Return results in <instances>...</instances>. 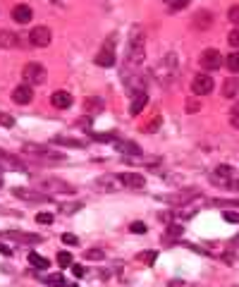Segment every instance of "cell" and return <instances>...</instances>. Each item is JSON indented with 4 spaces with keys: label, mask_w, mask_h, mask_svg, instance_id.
Listing matches in <instances>:
<instances>
[{
    "label": "cell",
    "mask_w": 239,
    "mask_h": 287,
    "mask_svg": "<svg viewBox=\"0 0 239 287\" xmlns=\"http://www.w3.org/2000/svg\"><path fill=\"white\" fill-rule=\"evenodd\" d=\"M144 46H146V34L141 27H134L129 31V41H127V67L124 70H139V65L144 62Z\"/></svg>",
    "instance_id": "cell-1"
},
{
    "label": "cell",
    "mask_w": 239,
    "mask_h": 287,
    "mask_svg": "<svg viewBox=\"0 0 239 287\" xmlns=\"http://www.w3.org/2000/svg\"><path fill=\"white\" fill-rule=\"evenodd\" d=\"M153 77L160 86H172L179 77V60L177 53H168L158 60L155 70H153Z\"/></svg>",
    "instance_id": "cell-2"
},
{
    "label": "cell",
    "mask_w": 239,
    "mask_h": 287,
    "mask_svg": "<svg viewBox=\"0 0 239 287\" xmlns=\"http://www.w3.org/2000/svg\"><path fill=\"white\" fill-rule=\"evenodd\" d=\"M22 151H24L27 156L38 158V161H53V163L65 161V156H62V153H58L55 148H51V146H46V144H24V146H22Z\"/></svg>",
    "instance_id": "cell-3"
},
{
    "label": "cell",
    "mask_w": 239,
    "mask_h": 287,
    "mask_svg": "<svg viewBox=\"0 0 239 287\" xmlns=\"http://www.w3.org/2000/svg\"><path fill=\"white\" fill-rule=\"evenodd\" d=\"M22 77H24V84L29 86H38L46 82V67L41 62H27L22 67Z\"/></svg>",
    "instance_id": "cell-4"
},
{
    "label": "cell",
    "mask_w": 239,
    "mask_h": 287,
    "mask_svg": "<svg viewBox=\"0 0 239 287\" xmlns=\"http://www.w3.org/2000/svg\"><path fill=\"white\" fill-rule=\"evenodd\" d=\"M199 65L206 70V72H215V70H220L222 65H225V57L220 55V51L218 48H206L201 57H199Z\"/></svg>",
    "instance_id": "cell-5"
},
{
    "label": "cell",
    "mask_w": 239,
    "mask_h": 287,
    "mask_svg": "<svg viewBox=\"0 0 239 287\" xmlns=\"http://www.w3.org/2000/svg\"><path fill=\"white\" fill-rule=\"evenodd\" d=\"M51 41H53V34H51V29L43 27V24H38V27H34L29 31V43L34 48H46Z\"/></svg>",
    "instance_id": "cell-6"
},
{
    "label": "cell",
    "mask_w": 239,
    "mask_h": 287,
    "mask_svg": "<svg viewBox=\"0 0 239 287\" xmlns=\"http://www.w3.org/2000/svg\"><path fill=\"white\" fill-rule=\"evenodd\" d=\"M93 187H96L98 192H108V194H113V192H120V189H122V182H120L118 175H101V177H96Z\"/></svg>",
    "instance_id": "cell-7"
},
{
    "label": "cell",
    "mask_w": 239,
    "mask_h": 287,
    "mask_svg": "<svg viewBox=\"0 0 239 287\" xmlns=\"http://www.w3.org/2000/svg\"><path fill=\"white\" fill-rule=\"evenodd\" d=\"M213 86H215L213 77L204 72V74H196V77H194V82H191V91H194L196 96H208L210 91H213Z\"/></svg>",
    "instance_id": "cell-8"
},
{
    "label": "cell",
    "mask_w": 239,
    "mask_h": 287,
    "mask_svg": "<svg viewBox=\"0 0 239 287\" xmlns=\"http://www.w3.org/2000/svg\"><path fill=\"white\" fill-rule=\"evenodd\" d=\"M41 187H43V192H48V194H74V192H77L72 184H67V182H62V179H43Z\"/></svg>",
    "instance_id": "cell-9"
},
{
    "label": "cell",
    "mask_w": 239,
    "mask_h": 287,
    "mask_svg": "<svg viewBox=\"0 0 239 287\" xmlns=\"http://www.w3.org/2000/svg\"><path fill=\"white\" fill-rule=\"evenodd\" d=\"M113 43H115V38H108V43L96 55V65L98 67H113L115 65V48H113Z\"/></svg>",
    "instance_id": "cell-10"
},
{
    "label": "cell",
    "mask_w": 239,
    "mask_h": 287,
    "mask_svg": "<svg viewBox=\"0 0 239 287\" xmlns=\"http://www.w3.org/2000/svg\"><path fill=\"white\" fill-rule=\"evenodd\" d=\"M0 237L2 239H17L22 244H38L41 242L38 234H34V232H19V230H5V232H0Z\"/></svg>",
    "instance_id": "cell-11"
},
{
    "label": "cell",
    "mask_w": 239,
    "mask_h": 287,
    "mask_svg": "<svg viewBox=\"0 0 239 287\" xmlns=\"http://www.w3.org/2000/svg\"><path fill=\"white\" fill-rule=\"evenodd\" d=\"M118 177H120V182H122L124 189H144V187H146V179H144V175H139V172H120Z\"/></svg>",
    "instance_id": "cell-12"
},
{
    "label": "cell",
    "mask_w": 239,
    "mask_h": 287,
    "mask_svg": "<svg viewBox=\"0 0 239 287\" xmlns=\"http://www.w3.org/2000/svg\"><path fill=\"white\" fill-rule=\"evenodd\" d=\"M210 182L215 187H232V168H227V165L215 168L210 172Z\"/></svg>",
    "instance_id": "cell-13"
},
{
    "label": "cell",
    "mask_w": 239,
    "mask_h": 287,
    "mask_svg": "<svg viewBox=\"0 0 239 287\" xmlns=\"http://www.w3.org/2000/svg\"><path fill=\"white\" fill-rule=\"evenodd\" d=\"M12 194L19 197V199L29 201V203H43V201H51V197H48L46 192H34V189H22V187H15Z\"/></svg>",
    "instance_id": "cell-14"
},
{
    "label": "cell",
    "mask_w": 239,
    "mask_h": 287,
    "mask_svg": "<svg viewBox=\"0 0 239 287\" xmlns=\"http://www.w3.org/2000/svg\"><path fill=\"white\" fill-rule=\"evenodd\" d=\"M12 101L19 103V106H29L31 101H34V89H31L29 84L15 86V91H12Z\"/></svg>",
    "instance_id": "cell-15"
},
{
    "label": "cell",
    "mask_w": 239,
    "mask_h": 287,
    "mask_svg": "<svg viewBox=\"0 0 239 287\" xmlns=\"http://www.w3.org/2000/svg\"><path fill=\"white\" fill-rule=\"evenodd\" d=\"M72 103H74V98H72V93H67V91H55V93L51 96V106L58 108V110H67Z\"/></svg>",
    "instance_id": "cell-16"
},
{
    "label": "cell",
    "mask_w": 239,
    "mask_h": 287,
    "mask_svg": "<svg viewBox=\"0 0 239 287\" xmlns=\"http://www.w3.org/2000/svg\"><path fill=\"white\" fill-rule=\"evenodd\" d=\"M191 24H194V29H201V31H208V29L213 27V15H210V10H199V12L194 15Z\"/></svg>",
    "instance_id": "cell-17"
},
{
    "label": "cell",
    "mask_w": 239,
    "mask_h": 287,
    "mask_svg": "<svg viewBox=\"0 0 239 287\" xmlns=\"http://www.w3.org/2000/svg\"><path fill=\"white\" fill-rule=\"evenodd\" d=\"M31 17H34V10H31L29 5H17V7L12 10V19H15V22H19V24H27V22H31Z\"/></svg>",
    "instance_id": "cell-18"
},
{
    "label": "cell",
    "mask_w": 239,
    "mask_h": 287,
    "mask_svg": "<svg viewBox=\"0 0 239 287\" xmlns=\"http://www.w3.org/2000/svg\"><path fill=\"white\" fill-rule=\"evenodd\" d=\"M19 46V38L15 31H7V29H0V48H17Z\"/></svg>",
    "instance_id": "cell-19"
},
{
    "label": "cell",
    "mask_w": 239,
    "mask_h": 287,
    "mask_svg": "<svg viewBox=\"0 0 239 287\" xmlns=\"http://www.w3.org/2000/svg\"><path fill=\"white\" fill-rule=\"evenodd\" d=\"M222 96H225V98H237L239 96V79L237 77L225 79V84H222Z\"/></svg>",
    "instance_id": "cell-20"
},
{
    "label": "cell",
    "mask_w": 239,
    "mask_h": 287,
    "mask_svg": "<svg viewBox=\"0 0 239 287\" xmlns=\"http://www.w3.org/2000/svg\"><path fill=\"white\" fill-rule=\"evenodd\" d=\"M115 148L120 153H124V156H141V146H137L134 142H118Z\"/></svg>",
    "instance_id": "cell-21"
},
{
    "label": "cell",
    "mask_w": 239,
    "mask_h": 287,
    "mask_svg": "<svg viewBox=\"0 0 239 287\" xmlns=\"http://www.w3.org/2000/svg\"><path fill=\"white\" fill-rule=\"evenodd\" d=\"M46 285H53V287H77L74 283H67L60 273H55V275H46V278H41Z\"/></svg>",
    "instance_id": "cell-22"
},
{
    "label": "cell",
    "mask_w": 239,
    "mask_h": 287,
    "mask_svg": "<svg viewBox=\"0 0 239 287\" xmlns=\"http://www.w3.org/2000/svg\"><path fill=\"white\" fill-rule=\"evenodd\" d=\"M146 103H149V98H146V93H141V96H134V101H132V108H129V113L132 115H139L144 108H146Z\"/></svg>",
    "instance_id": "cell-23"
},
{
    "label": "cell",
    "mask_w": 239,
    "mask_h": 287,
    "mask_svg": "<svg viewBox=\"0 0 239 287\" xmlns=\"http://www.w3.org/2000/svg\"><path fill=\"white\" fill-rule=\"evenodd\" d=\"M29 263L36 268V270H46V268H48V258L38 256L36 251H31V254H29Z\"/></svg>",
    "instance_id": "cell-24"
},
{
    "label": "cell",
    "mask_w": 239,
    "mask_h": 287,
    "mask_svg": "<svg viewBox=\"0 0 239 287\" xmlns=\"http://www.w3.org/2000/svg\"><path fill=\"white\" fill-rule=\"evenodd\" d=\"M182 232H184L182 223H170V225H168V239H170V242H175L177 237H182Z\"/></svg>",
    "instance_id": "cell-25"
},
{
    "label": "cell",
    "mask_w": 239,
    "mask_h": 287,
    "mask_svg": "<svg viewBox=\"0 0 239 287\" xmlns=\"http://www.w3.org/2000/svg\"><path fill=\"white\" fill-rule=\"evenodd\" d=\"M225 65H227L230 72H239V51H235V53H230L225 57Z\"/></svg>",
    "instance_id": "cell-26"
},
{
    "label": "cell",
    "mask_w": 239,
    "mask_h": 287,
    "mask_svg": "<svg viewBox=\"0 0 239 287\" xmlns=\"http://www.w3.org/2000/svg\"><path fill=\"white\" fill-rule=\"evenodd\" d=\"M72 254L69 251H60L58 254V263H60V268H72L74 266V261H72Z\"/></svg>",
    "instance_id": "cell-27"
},
{
    "label": "cell",
    "mask_w": 239,
    "mask_h": 287,
    "mask_svg": "<svg viewBox=\"0 0 239 287\" xmlns=\"http://www.w3.org/2000/svg\"><path fill=\"white\" fill-rule=\"evenodd\" d=\"M55 142L65 144V146H72V148H84V146H89L86 142H79V139H69V137H58Z\"/></svg>",
    "instance_id": "cell-28"
},
{
    "label": "cell",
    "mask_w": 239,
    "mask_h": 287,
    "mask_svg": "<svg viewBox=\"0 0 239 287\" xmlns=\"http://www.w3.org/2000/svg\"><path fill=\"white\" fill-rule=\"evenodd\" d=\"M84 258H91V261H103V258H105V251H103V249H86V251H84Z\"/></svg>",
    "instance_id": "cell-29"
},
{
    "label": "cell",
    "mask_w": 239,
    "mask_h": 287,
    "mask_svg": "<svg viewBox=\"0 0 239 287\" xmlns=\"http://www.w3.org/2000/svg\"><path fill=\"white\" fill-rule=\"evenodd\" d=\"M53 220H55L53 213H38V215H36V223H38V225H53Z\"/></svg>",
    "instance_id": "cell-30"
},
{
    "label": "cell",
    "mask_w": 239,
    "mask_h": 287,
    "mask_svg": "<svg viewBox=\"0 0 239 287\" xmlns=\"http://www.w3.org/2000/svg\"><path fill=\"white\" fill-rule=\"evenodd\" d=\"M230 125H232L235 129H239V103L232 106V110H230Z\"/></svg>",
    "instance_id": "cell-31"
},
{
    "label": "cell",
    "mask_w": 239,
    "mask_h": 287,
    "mask_svg": "<svg viewBox=\"0 0 239 287\" xmlns=\"http://www.w3.org/2000/svg\"><path fill=\"white\" fill-rule=\"evenodd\" d=\"M82 208V203H60V213H74V211H79Z\"/></svg>",
    "instance_id": "cell-32"
},
{
    "label": "cell",
    "mask_w": 239,
    "mask_h": 287,
    "mask_svg": "<svg viewBox=\"0 0 239 287\" xmlns=\"http://www.w3.org/2000/svg\"><path fill=\"white\" fill-rule=\"evenodd\" d=\"M84 106H86L89 110H93V113H96V110H101V106H103V98H86V103H84Z\"/></svg>",
    "instance_id": "cell-33"
},
{
    "label": "cell",
    "mask_w": 239,
    "mask_h": 287,
    "mask_svg": "<svg viewBox=\"0 0 239 287\" xmlns=\"http://www.w3.org/2000/svg\"><path fill=\"white\" fill-rule=\"evenodd\" d=\"M155 256H158V251H144V254H139V258H141L146 266H153V263H155Z\"/></svg>",
    "instance_id": "cell-34"
},
{
    "label": "cell",
    "mask_w": 239,
    "mask_h": 287,
    "mask_svg": "<svg viewBox=\"0 0 239 287\" xmlns=\"http://www.w3.org/2000/svg\"><path fill=\"white\" fill-rule=\"evenodd\" d=\"M0 125H2V127H7V129H12V127H15V117H12V115H7V113H0Z\"/></svg>",
    "instance_id": "cell-35"
},
{
    "label": "cell",
    "mask_w": 239,
    "mask_h": 287,
    "mask_svg": "<svg viewBox=\"0 0 239 287\" xmlns=\"http://www.w3.org/2000/svg\"><path fill=\"white\" fill-rule=\"evenodd\" d=\"M60 239H62L65 244H69V247H77V244H79V239H77V234H72V232H65V234H62Z\"/></svg>",
    "instance_id": "cell-36"
},
{
    "label": "cell",
    "mask_w": 239,
    "mask_h": 287,
    "mask_svg": "<svg viewBox=\"0 0 239 287\" xmlns=\"http://www.w3.org/2000/svg\"><path fill=\"white\" fill-rule=\"evenodd\" d=\"M222 215H225V220H227V223H232V225H239V211H225Z\"/></svg>",
    "instance_id": "cell-37"
},
{
    "label": "cell",
    "mask_w": 239,
    "mask_h": 287,
    "mask_svg": "<svg viewBox=\"0 0 239 287\" xmlns=\"http://www.w3.org/2000/svg\"><path fill=\"white\" fill-rule=\"evenodd\" d=\"M227 17H230V22H232V24H237V27H239V5H232V7H230Z\"/></svg>",
    "instance_id": "cell-38"
},
{
    "label": "cell",
    "mask_w": 239,
    "mask_h": 287,
    "mask_svg": "<svg viewBox=\"0 0 239 287\" xmlns=\"http://www.w3.org/2000/svg\"><path fill=\"white\" fill-rule=\"evenodd\" d=\"M227 41H230V46H232V48H237V51H239V29H232V31H230Z\"/></svg>",
    "instance_id": "cell-39"
},
{
    "label": "cell",
    "mask_w": 239,
    "mask_h": 287,
    "mask_svg": "<svg viewBox=\"0 0 239 287\" xmlns=\"http://www.w3.org/2000/svg\"><path fill=\"white\" fill-rule=\"evenodd\" d=\"M129 230H132V232H134V234H146V225H144V223H132V225H129Z\"/></svg>",
    "instance_id": "cell-40"
},
{
    "label": "cell",
    "mask_w": 239,
    "mask_h": 287,
    "mask_svg": "<svg viewBox=\"0 0 239 287\" xmlns=\"http://www.w3.org/2000/svg\"><path fill=\"white\" fill-rule=\"evenodd\" d=\"M199 110H201V103L199 101H194V98L187 101V113H199Z\"/></svg>",
    "instance_id": "cell-41"
},
{
    "label": "cell",
    "mask_w": 239,
    "mask_h": 287,
    "mask_svg": "<svg viewBox=\"0 0 239 287\" xmlns=\"http://www.w3.org/2000/svg\"><path fill=\"white\" fill-rule=\"evenodd\" d=\"M165 2H168L172 10H182V7H187V2H189V0H165Z\"/></svg>",
    "instance_id": "cell-42"
},
{
    "label": "cell",
    "mask_w": 239,
    "mask_h": 287,
    "mask_svg": "<svg viewBox=\"0 0 239 287\" xmlns=\"http://www.w3.org/2000/svg\"><path fill=\"white\" fill-rule=\"evenodd\" d=\"M168 287H196V285H189V283H184V280H170Z\"/></svg>",
    "instance_id": "cell-43"
},
{
    "label": "cell",
    "mask_w": 239,
    "mask_h": 287,
    "mask_svg": "<svg viewBox=\"0 0 239 287\" xmlns=\"http://www.w3.org/2000/svg\"><path fill=\"white\" fill-rule=\"evenodd\" d=\"M72 273H74L77 278H82V275H84V266H77V263H74V266H72Z\"/></svg>",
    "instance_id": "cell-44"
},
{
    "label": "cell",
    "mask_w": 239,
    "mask_h": 287,
    "mask_svg": "<svg viewBox=\"0 0 239 287\" xmlns=\"http://www.w3.org/2000/svg\"><path fill=\"white\" fill-rule=\"evenodd\" d=\"M93 139H98V142H110L113 134H93Z\"/></svg>",
    "instance_id": "cell-45"
},
{
    "label": "cell",
    "mask_w": 239,
    "mask_h": 287,
    "mask_svg": "<svg viewBox=\"0 0 239 287\" xmlns=\"http://www.w3.org/2000/svg\"><path fill=\"white\" fill-rule=\"evenodd\" d=\"M158 125H160V120H158V117H155V120H153V122H151L149 127H146V132H155V129H158Z\"/></svg>",
    "instance_id": "cell-46"
},
{
    "label": "cell",
    "mask_w": 239,
    "mask_h": 287,
    "mask_svg": "<svg viewBox=\"0 0 239 287\" xmlns=\"http://www.w3.org/2000/svg\"><path fill=\"white\" fill-rule=\"evenodd\" d=\"M0 254H5V256H12V249H10V247H5V244H0Z\"/></svg>",
    "instance_id": "cell-47"
},
{
    "label": "cell",
    "mask_w": 239,
    "mask_h": 287,
    "mask_svg": "<svg viewBox=\"0 0 239 287\" xmlns=\"http://www.w3.org/2000/svg\"><path fill=\"white\" fill-rule=\"evenodd\" d=\"M0 187H2V179H0Z\"/></svg>",
    "instance_id": "cell-48"
},
{
    "label": "cell",
    "mask_w": 239,
    "mask_h": 287,
    "mask_svg": "<svg viewBox=\"0 0 239 287\" xmlns=\"http://www.w3.org/2000/svg\"><path fill=\"white\" fill-rule=\"evenodd\" d=\"M235 287H237V285H235Z\"/></svg>",
    "instance_id": "cell-49"
}]
</instances>
